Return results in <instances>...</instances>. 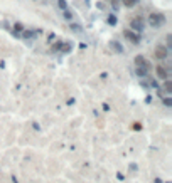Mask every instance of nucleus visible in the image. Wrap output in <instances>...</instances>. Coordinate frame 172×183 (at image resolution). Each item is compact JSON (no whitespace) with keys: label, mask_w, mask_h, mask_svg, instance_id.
<instances>
[{"label":"nucleus","mask_w":172,"mask_h":183,"mask_svg":"<svg viewBox=\"0 0 172 183\" xmlns=\"http://www.w3.org/2000/svg\"><path fill=\"white\" fill-rule=\"evenodd\" d=\"M155 56L159 57V59H166V56H167V49L164 47V45H159V47L155 49Z\"/></svg>","instance_id":"2"},{"label":"nucleus","mask_w":172,"mask_h":183,"mask_svg":"<svg viewBox=\"0 0 172 183\" xmlns=\"http://www.w3.org/2000/svg\"><path fill=\"white\" fill-rule=\"evenodd\" d=\"M132 27L137 29V30H140V29H142V20L138 19V17H137L135 20H132Z\"/></svg>","instance_id":"3"},{"label":"nucleus","mask_w":172,"mask_h":183,"mask_svg":"<svg viewBox=\"0 0 172 183\" xmlns=\"http://www.w3.org/2000/svg\"><path fill=\"white\" fill-rule=\"evenodd\" d=\"M157 74H159L160 77H166V71H164L162 67H157Z\"/></svg>","instance_id":"4"},{"label":"nucleus","mask_w":172,"mask_h":183,"mask_svg":"<svg viewBox=\"0 0 172 183\" xmlns=\"http://www.w3.org/2000/svg\"><path fill=\"white\" fill-rule=\"evenodd\" d=\"M149 22L152 24L154 27L162 25V24H164V15H162V14H159V15H157V14H152V15L149 17Z\"/></svg>","instance_id":"1"},{"label":"nucleus","mask_w":172,"mask_h":183,"mask_svg":"<svg viewBox=\"0 0 172 183\" xmlns=\"http://www.w3.org/2000/svg\"><path fill=\"white\" fill-rule=\"evenodd\" d=\"M123 2H125V5H127V7H132L137 0H123Z\"/></svg>","instance_id":"5"}]
</instances>
